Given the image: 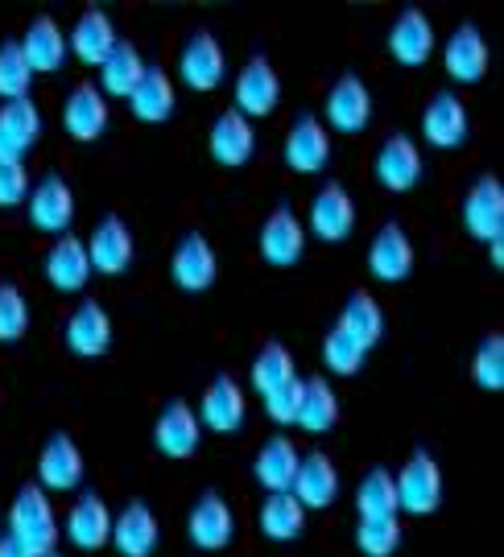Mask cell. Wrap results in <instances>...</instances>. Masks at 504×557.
I'll list each match as a JSON object with an SVG mask.
<instances>
[{
  "mask_svg": "<svg viewBox=\"0 0 504 557\" xmlns=\"http://www.w3.org/2000/svg\"><path fill=\"white\" fill-rule=\"evenodd\" d=\"M261 260L273 269H294L306 252V223L294 215V207H273L269 220L261 223Z\"/></svg>",
  "mask_w": 504,
  "mask_h": 557,
  "instance_id": "14",
  "label": "cell"
},
{
  "mask_svg": "<svg viewBox=\"0 0 504 557\" xmlns=\"http://www.w3.org/2000/svg\"><path fill=\"white\" fill-rule=\"evenodd\" d=\"M9 537L25 545L34 557H50L59 549V517H54V504L41 492L38 483H25L13 508H9Z\"/></svg>",
  "mask_w": 504,
  "mask_h": 557,
  "instance_id": "1",
  "label": "cell"
},
{
  "mask_svg": "<svg viewBox=\"0 0 504 557\" xmlns=\"http://www.w3.org/2000/svg\"><path fill=\"white\" fill-rule=\"evenodd\" d=\"M372 124V91H368V83L360 75H340L335 87L327 91V133L335 128V133H347V137H356Z\"/></svg>",
  "mask_w": 504,
  "mask_h": 557,
  "instance_id": "13",
  "label": "cell"
},
{
  "mask_svg": "<svg viewBox=\"0 0 504 557\" xmlns=\"http://www.w3.org/2000/svg\"><path fill=\"white\" fill-rule=\"evenodd\" d=\"M29 91H34V71L21 54V46L13 38L0 41V100H29Z\"/></svg>",
  "mask_w": 504,
  "mask_h": 557,
  "instance_id": "40",
  "label": "cell"
},
{
  "mask_svg": "<svg viewBox=\"0 0 504 557\" xmlns=\"http://www.w3.org/2000/svg\"><path fill=\"white\" fill-rule=\"evenodd\" d=\"M257 524L269 541H298L306 533V508L290 492H278V496H265Z\"/></svg>",
  "mask_w": 504,
  "mask_h": 557,
  "instance_id": "38",
  "label": "cell"
},
{
  "mask_svg": "<svg viewBox=\"0 0 504 557\" xmlns=\"http://www.w3.org/2000/svg\"><path fill=\"white\" fill-rule=\"evenodd\" d=\"M397 508L409 517H430L443 504V467L430 450H414L397 471Z\"/></svg>",
  "mask_w": 504,
  "mask_h": 557,
  "instance_id": "2",
  "label": "cell"
},
{
  "mask_svg": "<svg viewBox=\"0 0 504 557\" xmlns=\"http://www.w3.org/2000/svg\"><path fill=\"white\" fill-rule=\"evenodd\" d=\"M471 380L484 388V393H501L504 388V335H488L480 347H476V359H471Z\"/></svg>",
  "mask_w": 504,
  "mask_h": 557,
  "instance_id": "42",
  "label": "cell"
},
{
  "mask_svg": "<svg viewBox=\"0 0 504 557\" xmlns=\"http://www.w3.org/2000/svg\"><path fill=\"white\" fill-rule=\"evenodd\" d=\"M29 331V301L21 294V285L0 281V343H17Z\"/></svg>",
  "mask_w": 504,
  "mask_h": 557,
  "instance_id": "43",
  "label": "cell"
},
{
  "mask_svg": "<svg viewBox=\"0 0 504 557\" xmlns=\"http://www.w3.org/2000/svg\"><path fill=\"white\" fill-rule=\"evenodd\" d=\"M488 62H492V50H488L484 34L476 25H459L451 29V38L443 46V66L455 83H480L488 75Z\"/></svg>",
  "mask_w": 504,
  "mask_h": 557,
  "instance_id": "30",
  "label": "cell"
},
{
  "mask_svg": "<svg viewBox=\"0 0 504 557\" xmlns=\"http://www.w3.org/2000/svg\"><path fill=\"white\" fill-rule=\"evenodd\" d=\"M501 252H504V239H496V244H488V257H492V264H496V269H501V264H504Z\"/></svg>",
  "mask_w": 504,
  "mask_h": 557,
  "instance_id": "48",
  "label": "cell"
},
{
  "mask_svg": "<svg viewBox=\"0 0 504 557\" xmlns=\"http://www.w3.org/2000/svg\"><path fill=\"white\" fill-rule=\"evenodd\" d=\"M244 418H248V400L241 384L232 376L211 380L199 400V425H207L211 434H241Z\"/></svg>",
  "mask_w": 504,
  "mask_h": 557,
  "instance_id": "23",
  "label": "cell"
},
{
  "mask_svg": "<svg viewBox=\"0 0 504 557\" xmlns=\"http://www.w3.org/2000/svg\"><path fill=\"white\" fill-rule=\"evenodd\" d=\"M83 483V450L66 430H54L38 455V487L50 492H75Z\"/></svg>",
  "mask_w": 504,
  "mask_h": 557,
  "instance_id": "16",
  "label": "cell"
},
{
  "mask_svg": "<svg viewBox=\"0 0 504 557\" xmlns=\"http://www.w3.org/2000/svg\"><path fill=\"white\" fill-rule=\"evenodd\" d=\"M0 557H34L25 545H17L13 537H0Z\"/></svg>",
  "mask_w": 504,
  "mask_h": 557,
  "instance_id": "47",
  "label": "cell"
},
{
  "mask_svg": "<svg viewBox=\"0 0 504 557\" xmlns=\"http://www.w3.org/2000/svg\"><path fill=\"white\" fill-rule=\"evenodd\" d=\"M232 91H236V112L244 120H261L269 112H278V103H282V75L273 71V62L265 54H257L241 66Z\"/></svg>",
  "mask_w": 504,
  "mask_h": 557,
  "instance_id": "11",
  "label": "cell"
},
{
  "mask_svg": "<svg viewBox=\"0 0 504 557\" xmlns=\"http://www.w3.org/2000/svg\"><path fill=\"white\" fill-rule=\"evenodd\" d=\"M158 541H162V524L145 499H128L112 517V545L121 557H153Z\"/></svg>",
  "mask_w": 504,
  "mask_h": 557,
  "instance_id": "19",
  "label": "cell"
},
{
  "mask_svg": "<svg viewBox=\"0 0 504 557\" xmlns=\"http://www.w3.org/2000/svg\"><path fill=\"white\" fill-rule=\"evenodd\" d=\"M66 541L83 554H96L112 541V508L100 492H83L75 499V508L66 512Z\"/></svg>",
  "mask_w": 504,
  "mask_h": 557,
  "instance_id": "26",
  "label": "cell"
},
{
  "mask_svg": "<svg viewBox=\"0 0 504 557\" xmlns=\"http://www.w3.org/2000/svg\"><path fill=\"white\" fill-rule=\"evenodd\" d=\"M21 54L29 62V71L34 75H54L66 66V54H71V46H66V34H62V25L54 17H34L29 21V29L17 38Z\"/></svg>",
  "mask_w": 504,
  "mask_h": 557,
  "instance_id": "29",
  "label": "cell"
},
{
  "mask_svg": "<svg viewBox=\"0 0 504 557\" xmlns=\"http://www.w3.org/2000/svg\"><path fill=\"white\" fill-rule=\"evenodd\" d=\"M335 421H340V397H335V388L323 376L303 380V405H298V421L294 425L306 430V434H327V430H335Z\"/></svg>",
  "mask_w": 504,
  "mask_h": 557,
  "instance_id": "37",
  "label": "cell"
},
{
  "mask_svg": "<svg viewBox=\"0 0 504 557\" xmlns=\"http://www.w3.org/2000/svg\"><path fill=\"white\" fill-rule=\"evenodd\" d=\"M368 273L384 285H397L414 273V239L405 236L402 223H381L368 244Z\"/></svg>",
  "mask_w": 504,
  "mask_h": 557,
  "instance_id": "20",
  "label": "cell"
},
{
  "mask_svg": "<svg viewBox=\"0 0 504 557\" xmlns=\"http://www.w3.org/2000/svg\"><path fill=\"white\" fill-rule=\"evenodd\" d=\"M75 223V190L62 174H41L29 190V227L41 236H66Z\"/></svg>",
  "mask_w": 504,
  "mask_h": 557,
  "instance_id": "7",
  "label": "cell"
},
{
  "mask_svg": "<svg viewBox=\"0 0 504 557\" xmlns=\"http://www.w3.org/2000/svg\"><path fill=\"white\" fill-rule=\"evenodd\" d=\"M422 137L434 149H459L471 137V120H467V103L455 91H439L426 103L422 112Z\"/></svg>",
  "mask_w": 504,
  "mask_h": 557,
  "instance_id": "27",
  "label": "cell"
},
{
  "mask_svg": "<svg viewBox=\"0 0 504 557\" xmlns=\"http://www.w3.org/2000/svg\"><path fill=\"white\" fill-rule=\"evenodd\" d=\"M216 273H220V260H216V248L202 232H186V236L174 244V257H170V277L182 294H207L216 285Z\"/></svg>",
  "mask_w": 504,
  "mask_h": 557,
  "instance_id": "10",
  "label": "cell"
},
{
  "mask_svg": "<svg viewBox=\"0 0 504 557\" xmlns=\"http://www.w3.org/2000/svg\"><path fill=\"white\" fill-rule=\"evenodd\" d=\"M402 520H360L356 524V549L364 557H393L402 549Z\"/></svg>",
  "mask_w": 504,
  "mask_h": 557,
  "instance_id": "41",
  "label": "cell"
},
{
  "mask_svg": "<svg viewBox=\"0 0 504 557\" xmlns=\"http://www.w3.org/2000/svg\"><path fill=\"white\" fill-rule=\"evenodd\" d=\"M207 149H211L216 165H223V170L248 165L253 153H257V128H253V120H244L236 108L220 112L216 124H211V133H207Z\"/></svg>",
  "mask_w": 504,
  "mask_h": 557,
  "instance_id": "18",
  "label": "cell"
},
{
  "mask_svg": "<svg viewBox=\"0 0 504 557\" xmlns=\"http://www.w3.org/2000/svg\"><path fill=\"white\" fill-rule=\"evenodd\" d=\"M29 199V174H25V161L13 165H0V207H17Z\"/></svg>",
  "mask_w": 504,
  "mask_h": 557,
  "instance_id": "46",
  "label": "cell"
},
{
  "mask_svg": "<svg viewBox=\"0 0 504 557\" xmlns=\"http://www.w3.org/2000/svg\"><path fill=\"white\" fill-rule=\"evenodd\" d=\"M397 479L389 467H372L356 487V517L360 520H397Z\"/></svg>",
  "mask_w": 504,
  "mask_h": 557,
  "instance_id": "36",
  "label": "cell"
},
{
  "mask_svg": "<svg viewBox=\"0 0 504 557\" xmlns=\"http://www.w3.org/2000/svg\"><path fill=\"white\" fill-rule=\"evenodd\" d=\"M298 376V368H294V356L285 351L282 343H265L257 359H253V368H248V384H253V393L257 397H269V393H278L285 380Z\"/></svg>",
  "mask_w": 504,
  "mask_h": 557,
  "instance_id": "39",
  "label": "cell"
},
{
  "mask_svg": "<svg viewBox=\"0 0 504 557\" xmlns=\"http://www.w3.org/2000/svg\"><path fill=\"white\" fill-rule=\"evenodd\" d=\"M310 232L323 239V244H343V239L356 232V202L343 190L340 182H327L323 190L310 199Z\"/></svg>",
  "mask_w": 504,
  "mask_h": 557,
  "instance_id": "22",
  "label": "cell"
},
{
  "mask_svg": "<svg viewBox=\"0 0 504 557\" xmlns=\"http://www.w3.org/2000/svg\"><path fill=\"white\" fill-rule=\"evenodd\" d=\"M335 331L352 338V343H356L360 351H372V347L381 343V335H384V310H381V301L372 298V294H364V289H356L352 298L343 301Z\"/></svg>",
  "mask_w": 504,
  "mask_h": 557,
  "instance_id": "34",
  "label": "cell"
},
{
  "mask_svg": "<svg viewBox=\"0 0 504 557\" xmlns=\"http://www.w3.org/2000/svg\"><path fill=\"white\" fill-rule=\"evenodd\" d=\"M50 557H62V554H50Z\"/></svg>",
  "mask_w": 504,
  "mask_h": 557,
  "instance_id": "49",
  "label": "cell"
},
{
  "mask_svg": "<svg viewBox=\"0 0 504 557\" xmlns=\"http://www.w3.org/2000/svg\"><path fill=\"white\" fill-rule=\"evenodd\" d=\"M364 359H368V351H360L356 343L347 335H340L335 326L327 331L323 338V363H327V372H335V376H356L364 368Z\"/></svg>",
  "mask_w": 504,
  "mask_h": 557,
  "instance_id": "44",
  "label": "cell"
},
{
  "mask_svg": "<svg viewBox=\"0 0 504 557\" xmlns=\"http://www.w3.org/2000/svg\"><path fill=\"white\" fill-rule=\"evenodd\" d=\"M145 66L149 62L142 59V50L133 46V41H116V50L100 62V91L103 100L108 96H116V100H128L133 91H137V83H142Z\"/></svg>",
  "mask_w": 504,
  "mask_h": 557,
  "instance_id": "35",
  "label": "cell"
},
{
  "mask_svg": "<svg viewBox=\"0 0 504 557\" xmlns=\"http://www.w3.org/2000/svg\"><path fill=\"white\" fill-rule=\"evenodd\" d=\"M384 46H389V59L397 62V66H409V71L426 66V62L434 59V21L426 17L418 4H409V9H402L393 17Z\"/></svg>",
  "mask_w": 504,
  "mask_h": 557,
  "instance_id": "9",
  "label": "cell"
},
{
  "mask_svg": "<svg viewBox=\"0 0 504 557\" xmlns=\"http://www.w3.org/2000/svg\"><path fill=\"white\" fill-rule=\"evenodd\" d=\"M116 25H112V17L103 13V9H83L79 21H75V29H71V38H66V46H71V54L79 62H87V66H100L112 50H116Z\"/></svg>",
  "mask_w": 504,
  "mask_h": 557,
  "instance_id": "31",
  "label": "cell"
},
{
  "mask_svg": "<svg viewBox=\"0 0 504 557\" xmlns=\"http://www.w3.org/2000/svg\"><path fill=\"white\" fill-rule=\"evenodd\" d=\"M108 100H103V91L96 83H79V87H71V96L62 103V128H66V137L79 140V145H91V140H100L108 133Z\"/></svg>",
  "mask_w": 504,
  "mask_h": 557,
  "instance_id": "21",
  "label": "cell"
},
{
  "mask_svg": "<svg viewBox=\"0 0 504 557\" xmlns=\"http://www.w3.org/2000/svg\"><path fill=\"white\" fill-rule=\"evenodd\" d=\"M83 244H87L91 273H103V277H121V273H128V264H133V257H137V239H133V232H128V223H124L121 215H103Z\"/></svg>",
  "mask_w": 504,
  "mask_h": 557,
  "instance_id": "8",
  "label": "cell"
},
{
  "mask_svg": "<svg viewBox=\"0 0 504 557\" xmlns=\"http://www.w3.org/2000/svg\"><path fill=\"white\" fill-rule=\"evenodd\" d=\"M128 108L142 124H165L179 108V87H174V79L165 75L162 66H145L137 91L128 96Z\"/></svg>",
  "mask_w": 504,
  "mask_h": 557,
  "instance_id": "32",
  "label": "cell"
},
{
  "mask_svg": "<svg viewBox=\"0 0 504 557\" xmlns=\"http://www.w3.org/2000/svg\"><path fill=\"white\" fill-rule=\"evenodd\" d=\"M459 220H464L467 236L480 239V244L504 239V186L496 174H480V178L467 186Z\"/></svg>",
  "mask_w": 504,
  "mask_h": 557,
  "instance_id": "3",
  "label": "cell"
},
{
  "mask_svg": "<svg viewBox=\"0 0 504 557\" xmlns=\"http://www.w3.org/2000/svg\"><path fill=\"white\" fill-rule=\"evenodd\" d=\"M298 405H303V376L285 380L278 393H269L265 397V413L278 425H294L298 421Z\"/></svg>",
  "mask_w": 504,
  "mask_h": 557,
  "instance_id": "45",
  "label": "cell"
},
{
  "mask_svg": "<svg viewBox=\"0 0 504 557\" xmlns=\"http://www.w3.org/2000/svg\"><path fill=\"white\" fill-rule=\"evenodd\" d=\"M41 137V108L34 100H13L0 108V165L25 161Z\"/></svg>",
  "mask_w": 504,
  "mask_h": 557,
  "instance_id": "28",
  "label": "cell"
},
{
  "mask_svg": "<svg viewBox=\"0 0 504 557\" xmlns=\"http://www.w3.org/2000/svg\"><path fill=\"white\" fill-rule=\"evenodd\" d=\"M298 462H303L298 446L278 434V438L265 442L261 450H257V458H253V479L261 483L269 496H278V492H290V487H294Z\"/></svg>",
  "mask_w": 504,
  "mask_h": 557,
  "instance_id": "33",
  "label": "cell"
},
{
  "mask_svg": "<svg viewBox=\"0 0 504 557\" xmlns=\"http://www.w3.org/2000/svg\"><path fill=\"white\" fill-rule=\"evenodd\" d=\"M426 158L418 149V140L405 137V133H393V137L381 140L377 149V161H372V174L381 182L389 195H409L418 182H422Z\"/></svg>",
  "mask_w": 504,
  "mask_h": 557,
  "instance_id": "4",
  "label": "cell"
},
{
  "mask_svg": "<svg viewBox=\"0 0 504 557\" xmlns=\"http://www.w3.org/2000/svg\"><path fill=\"white\" fill-rule=\"evenodd\" d=\"M199 442H202V425L195 405H186L182 397L165 400L158 421H153V446H158V455L186 462V458L199 455Z\"/></svg>",
  "mask_w": 504,
  "mask_h": 557,
  "instance_id": "5",
  "label": "cell"
},
{
  "mask_svg": "<svg viewBox=\"0 0 504 557\" xmlns=\"http://www.w3.org/2000/svg\"><path fill=\"white\" fill-rule=\"evenodd\" d=\"M41 273L50 281V289L59 294H83V285L91 281V260H87V244L79 236H59L50 244V252L41 260Z\"/></svg>",
  "mask_w": 504,
  "mask_h": 557,
  "instance_id": "25",
  "label": "cell"
},
{
  "mask_svg": "<svg viewBox=\"0 0 504 557\" xmlns=\"http://www.w3.org/2000/svg\"><path fill=\"white\" fill-rule=\"evenodd\" d=\"M186 537L202 554H220L236 537V517H232V504L220 492H202L190 512H186Z\"/></svg>",
  "mask_w": 504,
  "mask_h": 557,
  "instance_id": "6",
  "label": "cell"
},
{
  "mask_svg": "<svg viewBox=\"0 0 504 557\" xmlns=\"http://www.w3.org/2000/svg\"><path fill=\"white\" fill-rule=\"evenodd\" d=\"M179 75L190 91H216L228 75V59H223V46L211 29H195L179 54Z\"/></svg>",
  "mask_w": 504,
  "mask_h": 557,
  "instance_id": "12",
  "label": "cell"
},
{
  "mask_svg": "<svg viewBox=\"0 0 504 557\" xmlns=\"http://www.w3.org/2000/svg\"><path fill=\"white\" fill-rule=\"evenodd\" d=\"M112 314L103 310V301L96 298H83L79 306H75V314L66 319V331H62V338H66V351L79 359H100L108 356V347H112Z\"/></svg>",
  "mask_w": 504,
  "mask_h": 557,
  "instance_id": "15",
  "label": "cell"
},
{
  "mask_svg": "<svg viewBox=\"0 0 504 557\" xmlns=\"http://www.w3.org/2000/svg\"><path fill=\"white\" fill-rule=\"evenodd\" d=\"M290 496L298 499L306 512H310V508H331V504L340 499V467H335V458L327 455V450L303 455Z\"/></svg>",
  "mask_w": 504,
  "mask_h": 557,
  "instance_id": "24",
  "label": "cell"
},
{
  "mask_svg": "<svg viewBox=\"0 0 504 557\" xmlns=\"http://www.w3.org/2000/svg\"><path fill=\"white\" fill-rule=\"evenodd\" d=\"M282 161L294 174H319V170H327V161H331V133L323 128V120H294L282 140Z\"/></svg>",
  "mask_w": 504,
  "mask_h": 557,
  "instance_id": "17",
  "label": "cell"
}]
</instances>
